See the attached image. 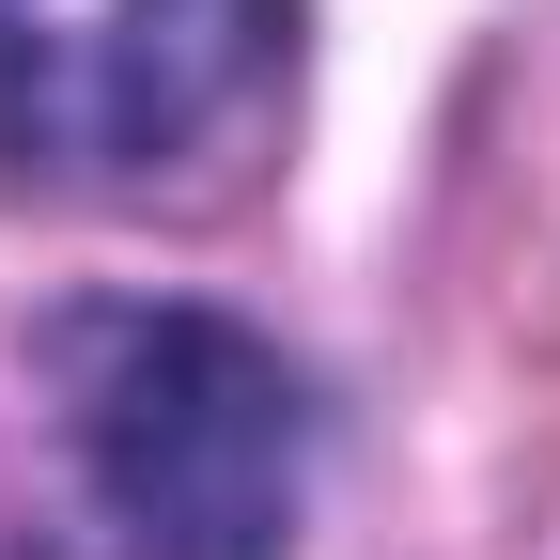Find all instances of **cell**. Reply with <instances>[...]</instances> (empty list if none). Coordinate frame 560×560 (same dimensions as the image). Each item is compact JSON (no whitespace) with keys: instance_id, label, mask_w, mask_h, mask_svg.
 <instances>
[{"instance_id":"cell-1","label":"cell","mask_w":560,"mask_h":560,"mask_svg":"<svg viewBox=\"0 0 560 560\" xmlns=\"http://www.w3.org/2000/svg\"><path fill=\"white\" fill-rule=\"evenodd\" d=\"M47 359H62V420H79L109 560H296L312 405L265 327L125 296V312H62Z\"/></svg>"},{"instance_id":"cell-2","label":"cell","mask_w":560,"mask_h":560,"mask_svg":"<svg viewBox=\"0 0 560 560\" xmlns=\"http://www.w3.org/2000/svg\"><path fill=\"white\" fill-rule=\"evenodd\" d=\"M280 47V0H0V172L140 187L202 156Z\"/></svg>"}]
</instances>
